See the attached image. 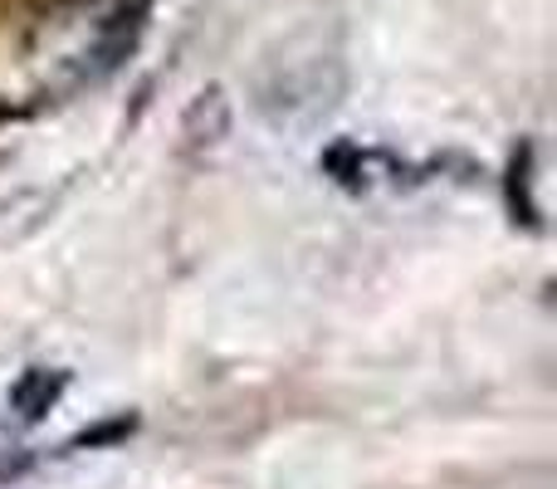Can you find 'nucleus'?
<instances>
[{
  "instance_id": "1",
  "label": "nucleus",
  "mask_w": 557,
  "mask_h": 489,
  "mask_svg": "<svg viewBox=\"0 0 557 489\" xmlns=\"http://www.w3.org/2000/svg\"><path fill=\"white\" fill-rule=\"evenodd\" d=\"M59 392H64V372H45V367H35V372H25L15 387H10V406L20 412V421H39Z\"/></svg>"
}]
</instances>
